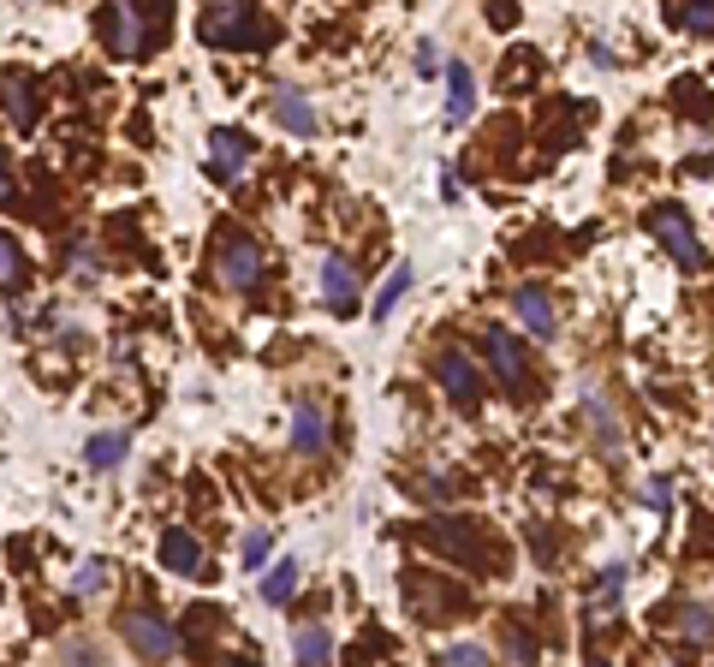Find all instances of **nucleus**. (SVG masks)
<instances>
[{"label": "nucleus", "instance_id": "1", "mask_svg": "<svg viewBox=\"0 0 714 667\" xmlns=\"http://www.w3.org/2000/svg\"><path fill=\"white\" fill-rule=\"evenodd\" d=\"M197 37L208 48H238V55H256V48H268L281 30H274L256 7H245V0H226V7H203Z\"/></svg>", "mask_w": 714, "mask_h": 667}, {"label": "nucleus", "instance_id": "2", "mask_svg": "<svg viewBox=\"0 0 714 667\" xmlns=\"http://www.w3.org/2000/svg\"><path fill=\"white\" fill-rule=\"evenodd\" d=\"M149 24L167 30L173 12H149V7H101V19H96L101 42H108L119 60H144V55H149Z\"/></svg>", "mask_w": 714, "mask_h": 667}, {"label": "nucleus", "instance_id": "3", "mask_svg": "<svg viewBox=\"0 0 714 667\" xmlns=\"http://www.w3.org/2000/svg\"><path fill=\"white\" fill-rule=\"evenodd\" d=\"M417 537H423L429 549H441L452 567H464V572H489V567H495V555H489V530H482V524L434 519V524H417Z\"/></svg>", "mask_w": 714, "mask_h": 667}, {"label": "nucleus", "instance_id": "4", "mask_svg": "<svg viewBox=\"0 0 714 667\" xmlns=\"http://www.w3.org/2000/svg\"><path fill=\"white\" fill-rule=\"evenodd\" d=\"M263 268H268L263 238L233 233V227L221 233V245H215V275L233 286V293H256V286H263Z\"/></svg>", "mask_w": 714, "mask_h": 667}, {"label": "nucleus", "instance_id": "5", "mask_svg": "<svg viewBox=\"0 0 714 667\" xmlns=\"http://www.w3.org/2000/svg\"><path fill=\"white\" fill-rule=\"evenodd\" d=\"M649 233L667 245V256L678 268H691V275H703V268H708V251L696 245V227H691V215L678 209V203H655V209H649Z\"/></svg>", "mask_w": 714, "mask_h": 667}, {"label": "nucleus", "instance_id": "6", "mask_svg": "<svg viewBox=\"0 0 714 667\" xmlns=\"http://www.w3.org/2000/svg\"><path fill=\"white\" fill-rule=\"evenodd\" d=\"M119 631H126V644H131L144 661H155V667L179 656V631H173L155 608H126V614H119Z\"/></svg>", "mask_w": 714, "mask_h": 667}, {"label": "nucleus", "instance_id": "7", "mask_svg": "<svg viewBox=\"0 0 714 667\" xmlns=\"http://www.w3.org/2000/svg\"><path fill=\"white\" fill-rule=\"evenodd\" d=\"M434 375H441L447 400L459 405V412H477L482 405V375H477V364H470L464 352H441L434 357Z\"/></svg>", "mask_w": 714, "mask_h": 667}, {"label": "nucleus", "instance_id": "8", "mask_svg": "<svg viewBox=\"0 0 714 667\" xmlns=\"http://www.w3.org/2000/svg\"><path fill=\"white\" fill-rule=\"evenodd\" d=\"M489 370L500 375V388H507L512 400H530V357L512 334H489Z\"/></svg>", "mask_w": 714, "mask_h": 667}, {"label": "nucleus", "instance_id": "9", "mask_svg": "<svg viewBox=\"0 0 714 667\" xmlns=\"http://www.w3.org/2000/svg\"><path fill=\"white\" fill-rule=\"evenodd\" d=\"M251 156H256V149H251V138H245V131H233V126L208 131V174H215L221 185H233L238 174H245V167H251Z\"/></svg>", "mask_w": 714, "mask_h": 667}, {"label": "nucleus", "instance_id": "10", "mask_svg": "<svg viewBox=\"0 0 714 667\" xmlns=\"http://www.w3.org/2000/svg\"><path fill=\"white\" fill-rule=\"evenodd\" d=\"M327 441H334V435H327V412H322L316 400H304V393H299V400H292V448L310 453V459H322Z\"/></svg>", "mask_w": 714, "mask_h": 667}, {"label": "nucleus", "instance_id": "11", "mask_svg": "<svg viewBox=\"0 0 714 667\" xmlns=\"http://www.w3.org/2000/svg\"><path fill=\"white\" fill-rule=\"evenodd\" d=\"M0 101H7V119H12L19 131H30V126L42 119V108H37V84H30L25 72H7V78H0Z\"/></svg>", "mask_w": 714, "mask_h": 667}, {"label": "nucleus", "instance_id": "12", "mask_svg": "<svg viewBox=\"0 0 714 667\" xmlns=\"http://www.w3.org/2000/svg\"><path fill=\"white\" fill-rule=\"evenodd\" d=\"M470 114H477V72L464 60H452L447 66V126H464Z\"/></svg>", "mask_w": 714, "mask_h": 667}, {"label": "nucleus", "instance_id": "13", "mask_svg": "<svg viewBox=\"0 0 714 667\" xmlns=\"http://www.w3.org/2000/svg\"><path fill=\"white\" fill-rule=\"evenodd\" d=\"M322 293H327V304H334L340 316H352V311H358V275H352V263H345L340 251L322 263Z\"/></svg>", "mask_w": 714, "mask_h": 667}, {"label": "nucleus", "instance_id": "14", "mask_svg": "<svg viewBox=\"0 0 714 667\" xmlns=\"http://www.w3.org/2000/svg\"><path fill=\"white\" fill-rule=\"evenodd\" d=\"M512 304H518V322H525V328L536 334V340H548L554 334V298H548V286H518L512 293Z\"/></svg>", "mask_w": 714, "mask_h": 667}, {"label": "nucleus", "instance_id": "15", "mask_svg": "<svg viewBox=\"0 0 714 667\" xmlns=\"http://www.w3.org/2000/svg\"><path fill=\"white\" fill-rule=\"evenodd\" d=\"M162 567L179 572V578L203 572V542L190 537V530H167V537H162Z\"/></svg>", "mask_w": 714, "mask_h": 667}, {"label": "nucleus", "instance_id": "16", "mask_svg": "<svg viewBox=\"0 0 714 667\" xmlns=\"http://www.w3.org/2000/svg\"><path fill=\"white\" fill-rule=\"evenodd\" d=\"M292 656H299V667H334V631L327 626H299Z\"/></svg>", "mask_w": 714, "mask_h": 667}, {"label": "nucleus", "instance_id": "17", "mask_svg": "<svg viewBox=\"0 0 714 667\" xmlns=\"http://www.w3.org/2000/svg\"><path fill=\"white\" fill-rule=\"evenodd\" d=\"M274 119H281L286 131H299V138H310V131L322 126L316 108H310V101H304L299 90H274Z\"/></svg>", "mask_w": 714, "mask_h": 667}, {"label": "nucleus", "instance_id": "18", "mask_svg": "<svg viewBox=\"0 0 714 667\" xmlns=\"http://www.w3.org/2000/svg\"><path fill=\"white\" fill-rule=\"evenodd\" d=\"M500 649H507V667H536V631L525 620H500Z\"/></svg>", "mask_w": 714, "mask_h": 667}, {"label": "nucleus", "instance_id": "19", "mask_svg": "<svg viewBox=\"0 0 714 667\" xmlns=\"http://www.w3.org/2000/svg\"><path fill=\"white\" fill-rule=\"evenodd\" d=\"M30 275V263H25V245L12 238L7 227H0V293H19Z\"/></svg>", "mask_w": 714, "mask_h": 667}, {"label": "nucleus", "instance_id": "20", "mask_svg": "<svg viewBox=\"0 0 714 667\" xmlns=\"http://www.w3.org/2000/svg\"><path fill=\"white\" fill-rule=\"evenodd\" d=\"M126 453H131V435H119V430H101V435H90V448H84V459H90L96 471H114Z\"/></svg>", "mask_w": 714, "mask_h": 667}, {"label": "nucleus", "instance_id": "21", "mask_svg": "<svg viewBox=\"0 0 714 667\" xmlns=\"http://www.w3.org/2000/svg\"><path fill=\"white\" fill-rule=\"evenodd\" d=\"M292 590H299V560H274L268 578H263V602L268 608H286Z\"/></svg>", "mask_w": 714, "mask_h": 667}, {"label": "nucleus", "instance_id": "22", "mask_svg": "<svg viewBox=\"0 0 714 667\" xmlns=\"http://www.w3.org/2000/svg\"><path fill=\"white\" fill-rule=\"evenodd\" d=\"M678 638L685 644H714V614L703 608V602H691V608H678Z\"/></svg>", "mask_w": 714, "mask_h": 667}, {"label": "nucleus", "instance_id": "23", "mask_svg": "<svg viewBox=\"0 0 714 667\" xmlns=\"http://www.w3.org/2000/svg\"><path fill=\"white\" fill-rule=\"evenodd\" d=\"M405 293H411V263H399L393 275H388V286L375 293V322H388V316L399 311V298H405Z\"/></svg>", "mask_w": 714, "mask_h": 667}, {"label": "nucleus", "instance_id": "24", "mask_svg": "<svg viewBox=\"0 0 714 667\" xmlns=\"http://www.w3.org/2000/svg\"><path fill=\"white\" fill-rule=\"evenodd\" d=\"M619 590H625V567H607L601 572V602H589V620H607L619 608Z\"/></svg>", "mask_w": 714, "mask_h": 667}, {"label": "nucleus", "instance_id": "25", "mask_svg": "<svg viewBox=\"0 0 714 667\" xmlns=\"http://www.w3.org/2000/svg\"><path fill=\"white\" fill-rule=\"evenodd\" d=\"M673 24L691 30V37H714V7H678Z\"/></svg>", "mask_w": 714, "mask_h": 667}, {"label": "nucleus", "instance_id": "26", "mask_svg": "<svg viewBox=\"0 0 714 667\" xmlns=\"http://www.w3.org/2000/svg\"><path fill=\"white\" fill-rule=\"evenodd\" d=\"M441 667H495V661L482 644H452V649H441Z\"/></svg>", "mask_w": 714, "mask_h": 667}, {"label": "nucleus", "instance_id": "27", "mask_svg": "<svg viewBox=\"0 0 714 667\" xmlns=\"http://www.w3.org/2000/svg\"><path fill=\"white\" fill-rule=\"evenodd\" d=\"M417 494H429V501H459L464 483H459V477H441V471H434V477H423V483H417Z\"/></svg>", "mask_w": 714, "mask_h": 667}, {"label": "nucleus", "instance_id": "28", "mask_svg": "<svg viewBox=\"0 0 714 667\" xmlns=\"http://www.w3.org/2000/svg\"><path fill=\"white\" fill-rule=\"evenodd\" d=\"M101 585H108V567H101V560H84L78 578H72V590H78V596H96Z\"/></svg>", "mask_w": 714, "mask_h": 667}, {"label": "nucleus", "instance_id": "29", "mask_svg": "<svg viewBox=\"0 0 714 667\" xmlns=\"http://www.w3.org/2000/svg\"><path fill=\"white\" fill-rule=\"evenodd\" d=\"M268 549H274V530H251V537H245V567L256 572L268 560Z\"/></svg>", "mask_w": 714, "mask_h": 667}, {"label": "nucleus", "instance_id": "30", "mask_svg": "<svg viewBox=\"0 0 714 667\" xmlns=\"http://www.w3.org/2000/svg\"><path fill=\"white\" fill-rule=\"evenodd\" d=\"M417 72H423V78L441 72V48H434V42H417Z\"/></svg>", "mask_w": 714, "mask_h": 667}, {"label": "nucleus", "instance_id": "31", "mask_svg": "<svg viewBox=\"0 0 714 667\" xmlns=\"http://www.w3.org/2000/svg\"><path fill=\"white\" fill-rule=\"evenodd\" d=\"M0 203H7V209L19 203V185H12V167H7V149H0Z\"/></svg>", "mask_w": 714, "mask_h": 667}, {"label": "nucleus", "instance_id": "32", "mask_svg": "<svg viewBox=\"0 0 714 667\" xmlns=\"http://www.w3.org/2000/svg\"><path fill=\"white\" fill-rule=\"evenodd\" d=\"M649 507H655V512H667V507H673V489H667V477H655V483H649Z\"/></svg>", "mask_w": 714, "mask_h": 667}, {"label": "nucleus", "instance_id": "33", "mask_svg": "<svg viewBox=\"0 0 714 667\" xmlns=\"http://www.w3.org/2000/svg\"><path fill=\"white\" fill-rule=\"evenodd\" d=\"M489 24L495 30H512L518 24V7H489Z\"/></svg>", "mask_w": 714, "mask_h": 667}, {"label": "nucleus", "instance_id": "34", "mask_svg": "<svg viewBox=\"0 0 714 667\" xmlns=\"http://www.w3.org/2000/svg\"><path fill=\"white\" fill-rule=\"evenodd\" d=\"M226 667H256V661H251V656H233V661H226Z\"/></svg>", "mask_w": 714, "mask_h": 667}, {"label": "nucleus", "instance_id": "35", "mask_svg": "<svg viewBox=\"0 0 714 667\" xmlns=\"http://www.w3.org/2000/svg\"><path fill=\"white\" fill-rule=\"evenodd\" d=\"M589 667H607V661H589Z\"/></svg>", "mask_w": 714, "mask_h": 667}]
</instances>
